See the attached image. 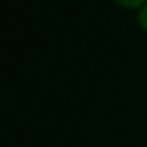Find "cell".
<instances>
[{
  "label": "cell",
  "instance_id": "cell-1",
  "mask_svg": "<svg viewBox=\"0 0 147 147\" xmlns=\"http://www.w3.org/2000/svg\"><path fill=\"white\" fill-rule=\"evenodd\" d=\"M112 2L128 10H141L144 5H147V0H112Z\"/></svg>",
  "mask_w": 147,
  "mask_h": 147
},
{
  "label": "cell",
  "instance_id": "cell-2",
  "mask_svg": "<svg viewBox=\"0 0 147 147\" xmlns=\"http://www.w3.org/2000/svg\"><path fill=\"white\" fill-rule=\"evenodd\" d=\"M138 24L142 30L147 32V5H144L139 11H138Z\"/></svg>",
  "mask_w": 147,
  "mask_h": 147
}]
</instances>
